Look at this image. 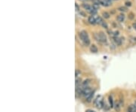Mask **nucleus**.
<instances>
[{"instance_id":"obj_1","label":"nucleus","mask_w":136,"mask_h":112,"mask_svg":"<svg viewBox=\"0 0 136 112\" xmlns=\"http://www.w3.org/2000/svg\"><path fill=\"white\" fill-rule=\"evenodd\" d=\"M79 37L82 40V42H83V44H84L85 45H86V46L89 45V44H90V39H89V37L88 33L86 31L82 30V31L79 32Z\"/></svg>"},{"instance_id":"obj_2","label":"nucleus","mask_w":136,"mask_h":112,"mask_svg":"<svg viewBox=\"0 0 136 112\" xmlns=\"http://www.w3.org/2000/svg\"><path fill=\"white\" fill-rule=\"evenodd\" d=\"M94 105H95V106L97 108H98V109L102 108V107H103V105H104L103 97H102L101 96H98L95 99V101H94Z\"/></svg>"},{"instance_id":"obj_3","label":"nucleus","mask_w":136,"mask_h":112,"mask_svg":"<svg viewBox=\"0 0 136 112\" xmlns=\"http://www.w3.org/2000/svg\"><path fill=\"white\" fill-rule=\"evenodd\" d=\"M98 35H99V42H102V43L107 42V36L103 32H100L98 33Z\"/></svg>"},{"instance_id":"obj_4","label":"nucleus","mask_w":136,"mask_h":112,"mask_svg":"<svg viewBox=\"0 0 136 112\" xmlns=\"http://www.w3.org/2000/svg\"><path fill=\"white\" fill-rule=\"evenodd\" d=\"M92 93V90L89 87H86V88H85L84 90H82V96H84L85 98H86L88 96H89L91 93Z\"/></svg>"},{"instance_id":"obj_5","label":"nucleus","mask_w":136,"mask_h":112,"mask_svg":"<svg viewBox=\"0 0 136 112\" xmlns=\"http://www.w3.org/2000/svg\"><path fill=\"white\" fill-rule=\"evenodd\" d=\"M89 22L91 24H95L96 23V19L94 16H90L89 17Z\"/></svg>"},{"instance_id":"obj_6","label":"nucleus","mask_w":136,"mask_h":112,"mask_svg":"<svg viewBox=\"0 0 136 112\" xmlns=\"http://www.w3.org/2000/svg\"><path fill=\"white\" fill-rule=\"evenodd\" d=\"M113 39H114V42L117 44V45H121V44H122V38L120 39V38H119L117 36V37H114L113 38Z\"/></svg>"},{"instance_id":"obj_7","label":"nucleus","mask_w":136,"mask_h":112,"mask_svg":"<svg viewBox=\"0 0 136 112\" xmlns=\"http://www.w3.org/2000/svg\"><path fill=\"white\" fill-rule=\"evenodd\" d=\"M117 21H119V22H122V21H124V20H125V15L122 14L118 15L117 17Z\"/></svg>"},{"instance_id":"obj_8","label":"nucleus","mask_w":136,"mask_h":112,"mask_svg":"<svg viewBox=\"0 0 136 112\" xmlns=\"http://www.w3.org/2000/svg\"><path fill=\"white\" fill-rule=\"evenodd\" d=\"M90 50L93 53H97L98 52V47L95 45H92L90 47Z\"/></svg>"},{"instance_id":"obj_9","label":"nucleus","mask_w":136,"mask_h":112,"mask_svg":"<svg viewBox=\"0 0 136 112\" xmlns=\"http://www.w3.org/2000/svg\"><path fill=\"white\" fill-rule=\"evenodd\" d=\"M93 96H94V92H92L89 96H88L86 98V101H88V102H90V101L92 100V98H93Z\"/></svg>"},{"instance_id":"obj_10","label":"nucleus","mask_w":136,"mask_h":112,"mask_svg":"<svg viewBox=\"0 0 136 112\" xmlns=\"http://www.w3.org/2000/svg\"><path fill=\"white\" fill-rule=\"evenodd\" d=\"M82 7L84 8L86 10H87V11H90V10L91 9V8H92V7H91V6H90L89 5H88V4H82Z\"/></svg>"},{"instance_id":"obj_11","label":"nucleus","mask_w":136,"mask_h":112,"mask_svg":"<svg viewBox=\"0 0 136 112\" xmlns=\"http://www.w3.org/2000/svg\"><path fill=\"white\" fill-rule=\"evenodd\" d=\"M96 23H98V24H101L102 23H103V20H102V18L101 17H99V16H98L96 18Z\"/></svg>"},{"instance_id":"obj_12","label":"nucleus","mask_w":136,"mask_h":112,"mask_svg":"<svg viewBox=\"0 0 136 112\" xmlns=\"http://www.w3.org/2000/svg\"><path fill=\"white\" fill-rule=\"evenodd\" d=\"M102 16H103V17L107 19V18L110 17V14L105 11V12H103V13H102Z\"/></svg>"},{"instance_id":"obj_13","label":"nucleus","mask_w":136,"mask_h":112,"mask_svg":"<svg viewBox=\"0 0 136 112\" xmlns=\"http://www.w3.org/2000/svg\"><path fill=\"white\" fill-rule=\"evenodd\" d=\"M109 102H110V108H113V99H112V96H109Z\"/></svg>"},{"instance_id":"obj_14","label":"nucleus","mask_w":136,"mask_h":112,"mask_svg":"<svg viewBox=\"0 0 136 112\" xmlns=\"http://www.w3.org/2000/svg\"><path fill=\"white\" fill-rule=\"evenodd\" d=\"M130 42L133 44V45H136V37H132L130 38Z\"/></svg>"},{"instance_id":"obj_15","label":"nucleus","mask_w":136,"mask_h":112,"mask_svg":"<svg viewBox=\"0 0 136 112\" xmlns=\"http://www.w3.org/2000/svg\"><path fill=\"white\" fill-rule=\"evenodd\" d=\"M119 10H120V11H127L126 8H125V7H120L119 8Z\"/></svg>"},{"instance_id":"obj_16","label":"nucleus","mask_w":136,"mask_h":112,"mask_svg":"<svg viewBox=\"0 0 136 112\" xmlns=\"http://www.w3.org/2000/svg\"><path fill=\"white\" fill-rule=\"evenodd\" d=\"M92 2H94V4H97V5H100L101 4L100 0H92Z\"/></svg>"},{"instance_id":"obj_17","label":"nucleus","mask_w":136,"mask_h":112,"mask_svg":"<svg viewBox=\"0 0 136 112\" xmlns=\"http://www.w3.org/2000/svg\"><path fill=\"white\" fill-rule=\"evenodd\" d=\"M93 8H95V10H98L99 8V5H97V4H94L93 5Z\"/></svg>"},{"instance_id":"obj_18","label":"nucleus","mask_w":136,"mask_h":112,"mask_svg":"<svg viewBox=\"0 0 136 112\" xmlns=\"http://www.w3.org/2000/svg\"><path fill=\"white\" fill-rule=\"evenodd\" d=\"M101 26H102L103 27H104V28H106V29L107 28V23H106L105 22H104V21H103V23H101Z\"/></svg>"},{"instance_id":"obj_19","label":"nucleus","mask_w":136,"mask_h":112,"mask_svg":"<svg viewBox=\"0 0 136 112\" xmlns=\"http://www.w3.org/2000/svg\"><path fill=\"white\" fill-rule=\"evenodd\" d=\"M127 112H133V111H132V106H131V105L128 108Z\"/></svg>"},{"instance_id":"obj_20","label":"nucleus","mask_w":136,"mask_h":112,"mask_svg":"<svg viewBox=\"0 0 136 112\" xmlns=\"http://www.w3.org/2000/svg\"><path fill=\"white\" fill-rule=\"evenodd\" d=\"M125 5H126V6H129V7H130V6L132 5V3H131L130 2H125Z\"/></svg>"},{"instance_id":"obj_21","label":"nucleus","mask_w":136,"mask_h":112,"mask_svg":"<svg viewBox=\"0 0 136 112\" xmlns=\"http://www.w3.org/2000/svg\"><path fill=\"white\" fill-rule=\"evenodd\" d=\"M129 18H130L131 20H132V19L134 18V14H133V13H130V14H129Z\"/></svg>"},{"instance_id":"obj_22","label":"nucleus","mask_w":136,"mask_h":112,"mask_svg":"<svg viewBox=\"0 0 136 112\" xmlns=\"http://www.w3.org/2000/svg\"><path fill=\"white\" fill-rule=\"evenodd\" d=\"M75 6H76V11H79V5H77V4L76 3V4H75Z\"/></svg>"},{"instance_id":"obj_23","label":"nucleus","mask_w":136,"mask_h":112,"mask_svg":"<svg viewBox=\"0 0 136 112\" xmlns=\"http://www.w3.org/2000/svg\"><path fill=\"white\" fill-rule=\"evenodd\" d=\"M86 112H96V111H93V110H90V109H89V110H87Z\"/></svg>"},{"instance_id":"obj_24","label":"nucleus","mask_w":136,"mask_h":112,"mask_svg":"<svg viewBox=\"0 0 136 112\" xmlns=\"http://www.w3.org/2000/svg\"><path fill=\"white\" fill-rule=\"evenodd\" d=\"M104 1H106L107 2H108V3H110V4L111 5V2H112V0H104Z\"/></svg>"},{"instance_id":"obj_25","label":"nucleus","mask_w":136,"mask_h":112,"mask_svg":"<svg viewBox=\"0 0 136 112\" xmlns=\"http://www.w3.org/2000/svg\"><path fill=\"white\" fill-rule=\"evenodd\" d=\"M133 27L136 29V23H133Z\"/></svg>"},{"instance_id":"obj_26","label":"nucleus","mask_w":136,"mask_h":112,"mask_svg":"<svg viewBox=\"0 0 136 112\" xmlns=\"http://www.w3.org/2000/svg\"><path fill=\"white\" fill-rule=\"evenodd\" d=\"M80 1H82V2H85V1H88V0H80Z\"/></svg>"}]
</instances>
